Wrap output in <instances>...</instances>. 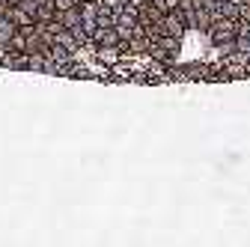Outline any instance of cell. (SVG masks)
Wrapping results in <instances>:
<instances>
[{
	"label": "cell",
	"mask_w": 250,
	"mask_h": 247,
	"mask_svg": "<svg viewBox=\"0 0 250 247\" xmlns=\"http://www.w3.org/2000/svg\"><path fill=\"white\" fill-rule=\"evenodd\" d=\"M235 21L238 18H224V15H217L208 27V36H211V45L214 48H221L227 42H235Z\"/></svg>",
	"instance_id": "1"
},
{
	"label": "cell",
	"mask_w": 250,
	"mask_h": 247,
	"mask_svg": "<svg viewBox=\"0 0 250 247\" xmlns=\"http://www.w3.org/2000/svg\"><path fill=\"white\" fill-rule=\"evenodd\" d=\"M57 42H60L62 48H69L72 54H75V51L81 48V45H78V39H75V33H72V30H69V27H62V30H60V33H57Z\"/></svg>",
	"instance_id": "8"
},
{
	"label": "cell",
	"mask_w": 250,
	"mask_h": 247,
	"mask_svg": "<svg viewBox=\"0 0 250 247\" xmlns=\"http://www.w3.org/2000/svg\"><path fill=\"white\" fill-rule=\"evenodd\" d=\"M0 3H6V0H0ZM6 6H9V3H6Z\"/></svg>",
	"instance_id": "15"
},
{
	"label": "cell",
	"mask_w": 250,
	"mask_h": 247,
	"mask_svg": "<svg viewBox=\"0 0 250 247\" xmlns=\"http://www.w3.org/2000/svg\"><path fill=\"white\" fill-rule=\"evenodd\" d=\"M149 3V0H128V6H134V9H143Z\"/></svg>",
	"instance_id": "12"
},
{
	"label": "cell",
	"mask_w": 250,
	"mask_h": 247,
	"mask_svg": "<svg viewBox=\"0 0 250 247\" xmlns=\"http://www.w3.org/2000/svg\"><path fill=\"white\" fill-rule=\"evenodd\" d=\"M15 30H18V27H15L9 18H0V48H3V45L15 36Z\"/></svg>",
	"instance_id": "10"
},
{
	"label": "cell",
	"mask_w": 250,
	"mask_h": 247,
	"mask_svg": "<svg viewBox=\"0 0 250 247\" xmlns=\"http://www.w3.org/2000/svg\"><path fill=\"white\" fill-rule=\"evenodd\" d=\"M36 3H39V6H42V3H54V0H36Z\"/></svg>",
	"instance_id": "14"
},
{
	"label": "cell",
	"mask_w": 250,
	"mask_h": 247,
	"mask_svg": "<svg viewBox=\"0 0 250 247\" xmlns=\"http://www.w3.org/2000/svg\"><path fill=\"white\" fill-rule=\"evenodd\" d=\"M238 9H241V3H232V0H221L217 3V15H224V18H238Z\"/></svg>",
	"instance_id": "9"
},
{
	"label": "cell",
	"mask_w": 250,
	"mask_h": 247,
	"mask_svg": "<svg viewBox=\"0 0 250 247\" xmlns=\"http://www.w3.org/2000/svg\"><path fill=\"white\" fill-rule=\"evenodd\" d=\"M161 30H164V33H170V36H179V39H182V36L188 33L182 12H179V9H173V12H164V18H161Z\"/></svg>",
	"instance_id": "2"
},
{
	"label": "cell",
	"mask_w": 250,
	"mask_h": 247,
	"mask_svg": "<svg viewBox=\"0 0 250 247\" xmlns=\"http://www.w3.org/2000/svg\"><path fill=\"white\" fill-rule=\"evenodd\" d=\"M69 6H78V0H54V9H57V12L69 9Z\"/></svg>",
	"instance_id": "11"
},
{
	"label": "cell",
	"mask_w": 250,
	"mask_h": 247,
	"mask_svg": "<svg viewBox=\"0 0 250 247\" xmlns=\"http://www.w3.org/2000/svg\"><path fill=\"white\" fill-rule=\"evenodd\" d=\"M89 42L96 48H116L119 45V33H116V27H96V33L89 36Z\"/></svg>",
	"instance_id": "3"
},
{
	"label": "cell",
	"mask_w": 250,
	"mask_h": 247,
	"mask_svg": "<svg viewBox=\"0 0 250 247\" xmlns=\"http://www.w3.org/2000/svg\"><path fill=\"white\" fill-rule=\"evenodd\" d=\"M6 3H9V6H18V3H21V0H6Z\"/></svg>",
	"instance_id": "13"
},
{
	"label": "cell",
	"mask_w": 250,
	"mask_h": 247,
	"mask_svg": "<svg viewBox=\"0 0 250 247\" xmlns=\"http://www.w3.org/2000/svg\"><path fill=\"white\" fill-rule=\"evenodd\" d=\"M158 45H161V48H164L170 57H176V60H179V51H182V39H179V36L161 33V36H158Z\"/></svg>",
	"instance_id": "6"
},
{
	"label": "cell",
	"mask_w": 250,
	"mask_h": 247,
	"mask_svg": "<svg viewBox=\"0 0 250 247\" xmlns=\"http://www.w3.org/2000/svg\"><path fill=\"white\" fill-rule=\"evenodd\" d=\"M6 18H9L15 27H30V24H36V21H33V15L24 12L21 6H9V9H6Z\"/></svg>",
	"instance_id": "4"
},
{
	"label": "cell",
	"mask_w": 250,
	"mask_h": 247,
	"mask_svg": "<svg viewBox=\"0 0 250 247\" xmlns=\"http://www.w3.org/2000/svg\"><path fill=\"white\" fill-rule=\"evenodd\" d=\"M57 18L62 21V27H69V30L81 27V9H78V6H69V9H62V12H57Z\"/></svg>",
	"instance_id": "5"
},
{
	"label": "cell",
	"mask_w": 250,
	"mask_h": 247,
	"mask_svg": "<svg viewBox=\"0 0 250 247\" xmlns=\"http://www.w3.org/2000/svg\"><path fill=\"white\" fill-rule=\"evenodd\" d=\"M51 18H57L54 3H42V6H36V12H33V21H36V24H48Z\"/></svg>",
	"instance_id": "7"
}]
</instances>
